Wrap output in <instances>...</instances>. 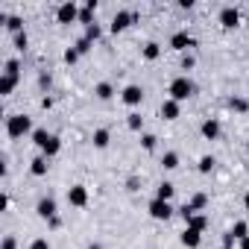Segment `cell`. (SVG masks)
I'll return each instance as SVG.
<instances>
[{"mask_svg": "<svg viewBox=\"0 0 249 249\" xmlns=\"http://www.w3.org/2000/svg\"><path fill=\"white\" fill-rule=\"evenodd\" d=\"M246 147H249V141H246Z\"/></svg>", "mask_w": 249, "mask_h": 249, "instance_id": "obj_45", "label": "cell"}, {"mask_svg": "<svg viewBox=\"0 0 249 249\" xmlns=\"http://www.w3.org/2000/svg\"><path fill=\"white\" fill-rule=\"evenodd\" d=\"M173 211H176V208H173L170 202H164V199H153V202H150V217H153V220H170Z\"/></svg>", "mask_w": 249, "mask_h": 249, "instance_id": "obj_4", "label": "cell"}, {"mask_svg": "<svg viewBox=\"0 0 249 249\" xmlns=\"http://www.w3.org/2000/svg\"><path fill=\"white\" fill-rule=\"evenodd\" d=\"M18 71H21V65H18V59H6V65H3V73H9V76H21Z\"/></svg>", "mask_w": 249, "mask_h": 249, "instance_id": "obj_31", "label": "cell"}, {"mask_svg": "<svg viewBox=\"0 0 249 249\" xmlns=\"http://www.w3.org/2000/svg\"><path fill=\"white\" fill-rule=\"evenodd\" d=\"M30 249H50V240H47V237H36V240L30 243Z\"/></svg>", "mask_w": 249, "mask_h": 249, "instance_id": "obj_37", "label": "cell"}, {"mask_svg": "<svg viewBox=\"0 0 249 249\" xmlns=\"http://www.w3.org/2000/svg\"><path fill=\"white\" fill-rule=\"evenodd\" d=\"M182 246H188V249H196L199 243H202V231H196V229H191V226H185V231H182Z\"/></svg>", "mask_w": 249, "mask_h": 249, "instance_id": "obj_12", "label": "cell"}, {"mask_svg": "<svg viewBox=\"0 0 249 249\" xmlns=\"http://www.w3.org/2000/svg\"><path fill=\"white\" fill-rule=\"evenodd\" d=\"M88 249H103V246H100V243H91V246H88Z\"/></svg>", "mask_w": 249, "mask_h": 249, "instance_id": "obj_44", "label": "cell"}, {"mask_svg": "<svg viewBox=\"0 0 249 249\" xmlns=\"http://www.w3.org/2000/svg\"><path fill=\"white\" fill-rule=\"evenodd\" d=\"M126 126H129L132 132H141V129H144V117H141L138 111H132V114H126Z\"/></svg>", "mask_w": 249, "mask_h": 249, "instance_id": "obj_21", "label": "cell"}, {"mask_svg": "<svg viewBox=\"0 0 249 249\" xmlns=\"http://www.w3.org/2000/svg\"><path fill=\"white\" fill-rule=\"evenodd\" d=\"M120 100L135 108V106H141V100H144V88H141V85H126V88L120 91Z\"/></svg>", "mask_w": 249, "mask_h": 249, "instance_id": "obj_6", "label": "cell"}, {"mask_svg": "<svg viewBox=\"0 0 249 249\" xmlns=\"http://www.w3.org/2000/svg\"><path fill=\"white\" fill-rule=\"evenodd\" d=\"M79 24H85V27H91L94 24V9H79Z\"/></svg>", "mask_w": 249, "mask_h": 249, "instance_id": "obj_32", "label": "cell"}, {"mask_svg": "<svg viewBox=\"0 0 249 249\" xmlns=\"http://www.w3.org/2000/svg\"><path fill=\"white\" fill-rule=\"evenodd\" d=\"M100 36H103V30H100V27H97V24H91V27H85V38H88V41H91V44H94V41H97V38H100Z\"/></svg>", "mask_w": 249, "mask_h": 249, "instance_id": "obj_33", "label": "cell"}, {"mask_svg": "<svg viewBox=\"0 0 249 249\" xmlns=\"http://www.w3.org/2000/svg\"><path fill=\"white\" fill-rule=\"evenodd\" d=\"M170 47H173V50H179V53H185L188 47H196V38H194V36H188V33L182 30V33H173V36H170Z\"/></svg>", "mask_w": 249, "mask_h": 249, "instance_id": "obj_8", "label": "cell"}, {"mask_svg": "<svg viewBox=\"0 0 249 249\" xmlns=\"http://www.w3.org/2000/svg\"><path fill=\"white\" fill-rule=\"evenodd\" d=\"M179 111H182V103H176V100H170V97L161 103V117H164V120H176Z\"/></svg>", "mask_w": 249, "mask_h": 249, "instance_id": "obj_13", "label": "cell"}, {"mask_svg": "<svg viewBox=\"0 0 249 249\" xmlns=\"http://www.w3.org/2000/svg\"><path fill=\"white\" fill-rule=\"evenodd\" d=\"M199 132H202V138H205V141H217V138H220V120L208 117L202 126H199Z\"/></svg>", "mask_w": 249, "mask_h": 249, "instance_id": "obj_11", "label": "cell"}, {"mask_svg": "<svg viewBox=\"0 0 249 249\" xmlns=\"http://www.w3.org/2000/svg\"><path fill=\"white\" fill-rule=\"evenodd\" d=\"M214 164H217V159H214V156H202V159H199V173H211V170H214Z\"/></svg>", "mask_w": 249, "mask_h": 249, "instance_id": "obj_30", "label": "cell"}, {"mask_svg": "<svg viewBox=\"0 0 249 249\" xmlns=\"http://www.w3.org/2000/svg\"><path fill=\"white\" fill-rule=\"evenodd\" d=\"M30 47V36L27 33H18L15 36V50H27Z\"/></svg>", "mask_w": 249, "mask_h": 249, "instance_id": "obj_34", "label": "cell"}, {"mask_svg": "<svg viewBox=\"0 0 249 249\" xmlns=\"http://www.w3.org/2000/svg\"><path fill=\"white\" fill-rule=\"evenodd\" d=\"M56 21H59V24H73V21H79V6L71 3V0H68V3H62V6L56 9Z\"/></svg>", "mask_w": 249, "mask_h": 249, "instance_id": "obj_3", "label": "cell"}, {"mask_svg": "<svg viewBox=\"0 0 249 249\" xmlns=\"http://www.w3.org/2000/svg\"><path fill=\"white\" fill-rule=\"evenodd\" d=\"M231 246H234V234L226 231V234H223V249H231Z\"/></svg>", "mask_w": 249, "mask_h": 249, "instance_id": "obj_40", "label": "cell"}, {"mask_svg": "<svg viewBox=\"0 0 249 249\" xmlns=\"http://www.w3.org/2000/svg\"><path fill=\"white\" fill-rule=\"evenodd\" d=\"M6 30L18 36V33H24V21H21L18 15H9V18H6Z\"/></svg>", "mask_w": 249, "mask_h": 249, "instance_id": "obj_27", "label": "cell"}, {"mask_svg": "<svg viewBox=\"0 0 249 249\" xmlns=\"http://www.w3.org/2000/svg\"><path fill=\"white\" fill-rule=\"evenodd\" d=\"M161 167L164 170H176L179 167V153H164L161 156Z\"/></svg>", "mask_w": 249, "mask_h": 249, "instance_id": "obj_26", "label": "cell"}, {"mask_svg": "<svg viewBox=\"0 0 249 249\" xmlns=\"http://www.w3.org/2000/svg\"><path fill=\"white\" fill-rule=\"evenodd\" d=\"M73 47H76V50H79V56H82V53H88V50H91V47H94V44H91V41H88V38H85V36H82V38H79V41H76V44H73Z\"/></svg>", "mask_w": 249, "mask_h": 249, "instance_id": "obj_35", "label": "cell"}, {"mask_svg": "<svg viewBox=\"0 0 249 249\" xmlns=\"http://www.w3.org/2000/svg\"><path fill=\"white\" fill-rule=\"evenodd\" d=\"M27 132H36L33 117H27V114H9L6 117V135L9 138H24Z\"/></svg>", "mask_w": 249, "mask_h": 249, "instance_id": "obj_1", "label": "cell"}, {"mask_svg": "<svg viewBox=\"0 0 249 249\" xmlns=\"http://www.w3.org/2000/svg\"><path fill=\"white\" fill-rule=\"evenodd\" d=\"M185 226H191V229H196V231H205V229H208V217H205V214H194Z\"/></svg>", "mask_w": 249, "mask_h": 249, "instance_id": "obj_23", "label": "cell"}, {"mask_svg": "<svg viewBox=\"0 0 249 249\" xmlns=\"http://www.w3.org/2000/svg\"><path fill=\"white\" fill-rule=\"evenodd\" d=\"M94 94H97V100L106 103V100L114 97V88H111V82H97V85H94Z\"/></svg>", "mask_w": 249, "mask_h": 249, "instance_id": "obj_17", "label": "cell"}, {"mask_svg": "<svg viewBox=\"0 0 249 249\" xmlns=\"http://www.w3.org/2000/svg\"><path fill=\"white\" fill-rule=\"evenodd\" d=\"M65 62H68V65L79 62V50H76V47H68V50H65Z\"/></svg>", "mask_w": 249, "mask_h": 249, "instance_id": "obj_36", "label": "cell"}, {"mask_svg": "<svg viewBox=\"0 0 249 249\" xmlns=\"http://www.w3.org/2000/svg\"><path fill=\"white\" fill-rule=\"evenodd\" d=\"M194 65H196V59H194V56H188V53H185V56H182V71H191V68H194Z\"/></svg>", "mask_w": 249, "mask_h": 249, "instance_id": "obj_39", "label": "cell"}, {"mask_svg": "<svg viewBox=\"0 0 249 249\" xmlns=\"http://www.w3.org/2000/svg\"><path fill=\"white\" fill-rule=\"evenodd\" d=\"M0 249H18L15 237H12V234H6V237H3V243H0Z\"/></svg>", "mask_w": 249, "mask_h": 249, "instance_id": "obj_38", "label": "cell"}, {"mask_svg": "<svg viewBox=\"0 0 249 249\" xmlns=\"http://www.w3.org/2000/svg\"><path fill=\"white\" fill-rule=\"evenodd\" d=\"M47 141H50V132H47V129H36V132H33V144H36L38 150H44Z\"/></svg>", "mask_w": 249, "mask_h": 249, "instance_id": "obj_25", "label": "cell"}, {"mask_svg": "<svg viewBox=\"0 0 249 249\" xmlns=\"http://www.w3.org/2000/svg\"><path fill=\"white\" fill-rule=\"evenodd\" d=\"M36 214H38L41 220H53V217H56V199H53V196H44V199H38V205H36Z\"/></svg>", "mask_w": 249, "mask_h": 249, "instance_id": "obj_10", "label": "cell"}, {"mask_svg": "<svg viewBox=\"0 0 249 249\" xmlns=\"http://www.w3.org/2000/svg\"><path fill=\"white\" fill-rule=\"evenodd\" d=\"M220 24H223L226 30H234V27L240 24V12H237L234 6H223V9H220Z\"/></svg>", "mask_w": 249, "mask_h": 249, "instance_id": "obj_9", "label": "cell"}, {"mask_svg": "<svg viewBox=\"0 0 249 249\" xmlns=\"http://www.w3.org/2000/svg\"><path fill=\"white\" fill-rule=\"evenodd\" d=\"M243 205H246V208H249V194H246V196H243Z\"/></svg>", "mask_w": 249, "mask_h": 249, "instance_id": "obj_43", "label": "cell"}, {"mask_svg": "<svg viewBox=\"0 0 249 249\" xmlns=\"http://www.w3.org/2000/svg\"><path fill=\"white\" fill-rule=\"evenodd\" d=\"M173 194H176L173 182H161V185H159V191H156V199H164V202H170V199H173Z\"/></svg>", "mask_w": 249, "mask_h": 249, "instance_id": "obj_19", "label": "cell"}, {"mask_svg": "<svg viewBox=\"0 0 249 249\" xmlns=\"http://www.w3.org/2000/svg\"><path fill=\"white\" fill-rule=\"evenodd\" d=\"M229 108H231V111H240V114H243V111H249V103H246L243 97H231V100H229Z\"/></svg>", "mask_w": 249, "mask_h": 249, "instance_id": "obj_28", "label": "cell"}, {"mask_svg": "<svg viewBox=\"0 0 249 249\" xmlns=\"http://www.w3.org/2000/svg\"><path fill=\"white\" fill-rule=\"evenodd\" d=\"M18 79H21V76L0 73V94H3V97H6V94H12V91H15V85H18Z\"/></svg>", "mask_w": 249, "mask_h": 249, "instance_id": "obj_15", "label": "cell"}, {"mask_svg": "<svg viewBox=\"0 0 249 249\" xmlns=\"http://www.w3.org/2000/svg\"><path fill=\"white\" fill-rule=\"evenodd\" d=\"M47 170H50V164H47L44 156H36V159L30 161V173H33V176H47Z\"/></svg>", "mask_w": 249, "mask_h": 249, "instance_id": "obj_14", "label": "cell"}, {"mask_svg": "<svg viewBox=\"0 0 249 249\" xmlns=\"http://www.w3.org/2000/svg\"><path fill=\"white\" fill-rule=\"evenodd\" d=\"M188 205H191L194 211H205V205H208V196H205V194L199 191V194H194V196L188 199Z\"/></svg>", "mask_w": 249, "mask_h": 249, "instance_id": "obj_22", "label": "cell"}, {"mask_svg": "<svg viewBox=\"0 0 249 249\" xmlns=\"http://www.w3.org/2000/svg\"><path fill=\"white\" fill-rule=\"evenodd\" d=\"M159 56H161V44H159V41H147V44H144V59H147V62H156Z\"/></svg>", "mask_w": 249, "mask_h": 249, "instance_id": "obj_18", "label": "cell"}, {"mask_svg": "<svg viewBox=\"0 0 249 249\" xmlns=\"http://www.w3.org/2000/svg\"><path fill=\"white\" fill-rule=\"evenodd\" d=\"M59 150H62V138H59V135H50V141H47V147L41 150V156H44V159H53V156H59Z\"/></svg>", "mask_w": 249, "mask_h": 249, "instance_id": "obj_16", "label": "cell"}, {"mask_svg": "<svg viewBox=\"0 0 249 249\" xmlns=\"http://www.w3.org/2000/svg\"><path fill=\"white\" fill-rule=\"evenodd\" d=\"M68 202H71L73 208L88 205V188H85V185H71V188H68Z\"/></svg>", "mask_w": 249, "mask_h": 249, "instance_id": "obj_5", "label": "cell"}, {"mask_svg": "<svg viewBox=\"0 0 249 249\" xmlns=\"http://www.w3.org/2000/svg\"><path fill=\"white\" fill-rule=\"evenodd\" d=\"M240 249H249V237H243V240H240Z\"/></svg>", "mask_w": 249, "mask_h": 249, "instance_id": "obj_42", "label": "cell"}, {"mask_svg": "<svg viewBox=\"0 0 249 249\" xmlns=\"http://www.w3.org/2000/svg\"><path fill=\"white\" fill-rule=\"evenodd\" d=\"M156 144H159V138H156V135H150V132H144V135H141V147H144L147 153H153V150H156Z\"/></svg>", "mask_w": 249, "mask_h": 249, "instance_id": "obj_29", "label": "cell"}, {"mask_svg": "<svg viewBox=\"0 0 249 249\" xmlns=\"http://www.w3.org/2000/svg\"><path fill=\"white\" fill-rule=\"evenodd\" d=\"M6 208H9V196L3 194V196H0V211H6Z\"/></svg>", "mask_w": 249, "mask_h": 249, "instance_id": "obj_41", "label": "cell"}, {"mask_svg": "<svg viewBox=\"0 0 249 249\" xmlns=\"http://www.w3.org/2000/svg\"><path fill=\"white\" fill-rule=\"evenodd\" d=\"M167 94H170V100H176V103H185L188 97H194V94H196V85H194L188 76H176V79L170 82Z\"/></svg>", "mask_w": 249, "mask_h": 249, "instance_id": "obj_2", "label": "cell"}, {"mask_svg": "<svg viewBox=\"0 0 249 249\" xmlns=\"http://www.w3.org/2000/svg\"><path fill=\"white\" fill-rule=\"evenodd\" d=\"M91 141H94V147H97V150H106V147H108V141H111V135H108V129H97Z\"/></svg>", "mask_w": 249, "mask_h": 249, "instance_id": "obj_20", "label": "cell"}, {"mask_svg": "<svg viewBox=\"0 0 249 249\" xmlns=\"http://www.w3.org/2000/svg\"><path fill=\"white\" fill-rule=\"evenodd\" d=\"M229 231L234 234V240H243V237H249V226H246V220H237V223H234Z\"/></svg>", "mask_w": 249, "mask_h": 249, "instance_id": "obj_24", "label": "cell"}, {"mask_svg": "<svg viewBox=\"0 0 249 249\" xmlns=\"http://www.w3.org/2000/svg\"><path fill=\"white\" fill-rule=\"evenodd\" d=\"M132 21H135V15H132V12L120 9V12H114V18H111V27H108V30H111L114 36H117V33H123V30H126V27H129Z\"/></svg>", "mask_w": 249, "mask_h": 249, "instance_id": "obj_7", "label": "cell"}]
</instances>
